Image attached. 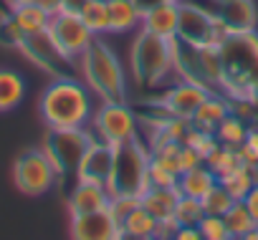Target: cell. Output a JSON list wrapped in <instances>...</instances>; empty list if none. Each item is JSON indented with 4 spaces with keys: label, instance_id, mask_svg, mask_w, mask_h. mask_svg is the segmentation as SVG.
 <instances>
[{
    "label": "cell",
    "instance_id": "cell-16",
    "mask_svg": "<svg viewBox=\"0 0 258 240\" xmlns=\"http://www.w3.org/2000/svg\"><path fill=\"white\" fill-rule=\"evenodd\" d=\"M109 205V190L104 185H94V182H79L74 185L71 195H69V212L74 215H86L94 210H101Z\"/></svg>",
    "mask_w": 258,
    "mask_h": 240
},
{
    "label": "cell",
    "instance_id": "cell-43",
    "mask_svg": "<svg viewBox=\"0 0 258 240\" xmlns=\"http://www.w3.org/2000/svg\"><path fill=\"white\" fill-rule=\"evenodd\" d=\"M33 3H38V0H8V6H11V8H21V6H33Z\"/></svg>",
    "mask_w": 258,
    "mask_h": 240
},
{
    "label": "cell",
    "instance_id": "cell-20",
    "mask_svg": "<svg viewBox=\"0 0 258 240\" xmlns=\"http://www.w3.org/2000/svg\"><path fill=\"white\" fill-rule=\"evenodd\" d=\"M157 230H160L157 217H155L150 210H145L142 202L121 220V232H124V237L147 240V237H157Z\"/></svg>",
    "mask_w": 258,
    "mask_h": 240
},
{
    "label": "cell",
    "instance_id": "cell-40",
    "mask_svg": "<svg viewBox=\"0 0 258 240\" xmlns=\"http://www.w3.org/2000/svg\"><path fill=\"white\" fill-rule=\"evenodd\" d=\"M89 3V0H61V11H69V13H81V8Z\"/></svg>",
    "mask_w": 258,
    "mask_h": 240
},
{
    "label": "cell",
    "instance_id": "cell-17",
    "mask_svg": "<svg viewBox=\"0 0 258 240\" xmlns=\"http://www.w3.org/2000/svg\"><path fill=\"white\" fill-rule=\"evenodd\" d=\"M140 28H147L157 36H165V38H175L177 36V3L175 0H167V3H160V6L145 11Z\"/></svg>",
    "mask_w": 258,
    "mask_h": 240
},
{
    "label": "cell",
    "instance_id": "cell-30",
    "mask_svg": "<svg viewBox=\"0 0 258 240\" xmlns=\"http://www.w3.org/2000/svg\"><path fill=\"white\" fill-rule=\"evenodd\" d=\"M200 202H203L205 215H225V212L233 207L235 197H233V195H230V192H228L220 182H218V185H215V187H213V190H210V192L200 200Z\"/></svg>",
    "mask_w": 258,
    "mask_h": 240
},
{
    "label": "cell",
    "instance_id": "cell-34",
    "mask_svg": "<svg viewBox=\"0 0 258 240\" xmlns=\"http://www.w3.org/2000/svg\"><path fill=\"white\" fill-rule=\"evenodd\" d=\"M238 154L245 167H258V127H248L245 139L238 147Z\"/></svg>",
    "mask_w": 258,
    "mask_h": 240
},
{
    "label": "cell",
    "instance_id": "cell-10",
    "mask_svg": "<svg viewBox=\"0 0 258 240\" xmlns=\"http://www.w3.org/2000/svg\"><path fill=\"white\" fill-rule=\"evenodd\" d=\"M48 33L53 36V41L58 43V48L69 56V58H79L89 46H91V41L96 38L89 28H86V23L81 21V16L79 13H69V11H58V13H53L51 16V21H48Z\"/></svg>",
    "mask_w": 258,
    "mask_h": 240
},
{
    "label": "cell",
    "instance_id": "cell-15",
    "mask_svg": "<svg viewBox=\"0 0 258 240\" xmlns=\"http://www.w3.org/2000/svg\"><path fill=\"white\" fill-rule=\"evenodd\" d=\"M218 16L228 33H245L258 28V8L253 0H230L218 8Z\"/></svg>",
    "mask_w": 258,
    "mask_h": 240
},
{
    "label": "cell",
    "instance_id": "cell-5",
    "mask_svg": "<svg viewBox=\"0 0 258 240\" xmlns=\"http://www.w3.org/2000/svg\"><path fill=\"white\" fill-rule=\"evenodd\" d=\"M228 36V28L223 26L220 16L190 3L180 0L177 3V41L190 46V48H203V46H220Z\"/></svg>",
    "mask_w": 258,
    "mask_h": 240
},
{
    "label": "cell",
    "instance_id": "cell-9",
    "mask_svg": "<svg viewBox=\"0 0 258 240\" xmlns=\"http://www.w3.org/2000/svg\"><path fill=\"white\" fill-rule=\"evenodd\" d=\"M18 51H23V56L28 61H33L38 68H43V71H48L53 76H69V71L74 68V58H69L58 48V43L53 41V36L48 33V28L36 31V33H28L23 38V43H21Z\"/></svg>",
    "mask_w": 258,
    "mask_h": 240
},
{
    "label": "cell",
    "instance_id": "cell-33",
    "mask_svg": "<svg viewBox=\"0 0 258 240\" xmlns=\"http://www.w3.org/2000/svg\"><path fill=\"white\" fill-rule=\"evenodd\" d=\"M26 33L21 31V26L16 23L13 16H6L0 21V46H11V48H21Z\"/></svg>",
    "mask_w": 258,
    "mask_h": 240
},
{
    "label": "cell",
    "instance_id": "cell-22",
    "mask_svg": "<svg viewBox=\"0 0 258 240\" xmlns=\"http://www.w3.org/2000/svg\"><path fill=\"white\" fill-rule=\"evenodd\" d=\"M26 96V81L13 68H0V111H13Z\"/></svg>",
    "mask_w": 258,
    "mask_h": 240
},
{
    "label": "cell",
    "instance_id": "cell-8",
    "mask_svg": "<svg viewBox=\"0 0 258 240\" xmlns=\"http://www.w3.org/2000/svg\"><path fill=\"white\" fill-rule=\"evenodd\" d=\"M94 129L99 139L116 147L129 139H137V116L126 101H104L94 114Z\"/></svg>",
    "mask_w": 258,
    "mask_h": 240
},
{
    "label": "cell",
    "instance_id": "cell-18",
    "mask_svg": "<svg viewBox=\"0 0 258 240\" xmlns=\"http://www.w3.org/2000/svg\"><path fill=\"white\" fill-rule=\"evenodd\" d=\"M109 6V33H129L142 26V13L135 0H106Z\"/></svg>",
    "mask_w": 258,
    "mask_h": 240
},
{
    "label": "cell",
    "instance_id": "cell-36",
    "mask_svg": "<svg viewBox=\"0 0 258 240\" xmlns=\"http://www.w3.org/2000/svg\"><path fill=\"white\" fill-rule=\"evenodd\" d=\"M140 205V197H132V195H109V210L114 212V217L121 222L129 212Z\"/></svg>",
    "mask_w": 258,
    "mask_h": 240
},
{
    "label": "cell",
    "instance_id": "cell-35",
    "mask_svg": "<svg viewBox=\"0 0 258 240\" xmlns=\"http://www.w3.org/2000/svg\"><path fill=\"white\" fill-rule=\"evenodd\" d=\"M180 175H175L172 170L162 167L160 162H150V187H177Z\"/></svg>",
    "mask_w": 258,
    "mask_h": 240
},
{
    "label": "cell",
    "instance_id": "cell-24",
    "mask_svg": "<svg viewBox=\"0 0 258 240\" xmlns=\"http://www.w3.org/2000/svg\"><path fill=\"white\" fill-rule=\"evenodd\" d=\"M223 220H225V227H228L230 237H245L253 227H258V222L253 220V215L243 205V200H235L233 207L223 215Z\"/></svg>",
    "mask_w": 258,
    "mask_h": 240
},
{
    "label": "cell",
    "instance_id": "cell-45",
    "mask_svg": "<svg viewBox=\"0 0 258 240\" xmlns=\"http://www.w3.org/2000/svg\"><path fill=\"white\" fill-rule=\"evenodd\" d=\"M175 3H180V0H175Z\"/></svg>",
    "mask_w": 258,
    "mask_h": 240
},
{
    "label": "cell",
    "instance_id": "cell-29",
    "mask_svg": "<svg viewBox=\"0 0 258 240\" xmlns=\"http://www.w3.org/2000/svg\"><path fill=\"white\" fill-rule=\"evenodd\" d=\"M187 147H192L203 159H208L215 149H218V137H215V132H205V129H198V127H192L190 124V129H187V134H185V139H182Z\"/></svg>",
    "mask_w": 258,
    "mask_h": 240
},
{
    "label": "cell",
    "instance_id": "cell-44",
    "mask_svg": "<svg viewBox=\"0 0 258 240\" xmlns=\"http://www.w3.org/2000/svg\"><path fill=\"white\" fill-rule=\"evenodd\" d=\"M210 3H213V6H218V8H220V6H225V3H230V0H210Z\"/></svg>",
    "mask_w": 258,
    "mask_h": 240
},
{
    "label": "cell",
    "instance_id": "cell-31",
    "mask_svg": "<svg viewBox=\"0 0 258 240\" xmlns=\"http://www.w3.org/2000/svg\"><path fill=\"white\" fill-rule=\"evenodd\" d=\"M205 210H203V202L198 197H190V195H180L177 200V210H175V220L177 225H198L203 220Z\"/></svg>",
    "mask_w": 258,
    "mask_h": 240
},
{
    "label": "cell",
    "instance_id": "cell-12",
    "mask_svg": "<svg viewBox=\"0 0 258 240\" xmlns=\"http://www.w3.org/2000/svg\"><path fill=\"white\" fill-rule=\"evenodd\" d=\"M213 94L210 86L200 84V81H190V78H182L180 84H175L165 99H162V109L167 111V116H177V119H192V114L200 109V104Z\"/></svg>",
    "mask_w": 258,
    "mask_h": 240
},
{
    "label": "cell",
    "instance_id": "cell-1",
    "mask_svg": "<svg viewBox=\"0 0 258 240\" xmlns=\"http://www.w3.org/2000/svg\"><path fill=\"white\" fill-rule=\"evenodd\" d=\"M41 119L48 129H76L86 127L91 119V94L89 86L71 78L56 76L38 101Z\"/></svg>",
    "mask_w": 258,
    "mask_h": 240
},
{
    "label": "cell",
    "instance_id": "cell-11",
    "mask_svg": "<svg viewBox=\"0 0 258 240\" xmlns=\"http://www.w3.org/2000/svg\"><path fill=\"white\" fill-rule=\"evenodd\" d=\"M71 237L76 240H119L124 237L121 222L114 217V212L106 207L86 212V215H74L71 217Z\"/></svg>",
    "mask_w": 258,
    "mask_h": 240
},
{
    "label": "cell",
    "instance_id": "cell-27",
    "mask_svg": "<svg viewBox=\"0 0 258 240\" xmlns=\"http://www.w3.org/2000/svg\"><path fill=\"white\" fill-rule=\"evenodd\" d=\"M205 165L213 170V175L220 180V177H225V175H230L233 170H238L243 162H240V154H238V149L235 147H228V144H218V149L205 159Z\"/></svg>",
    "mask_w": 258,
    "mask_h": 240
},
{
    "label": "cell",
    "instance_id": "cell-14",
    "mask_svg": "<svg viewBox=\"0 0 258 240\" xmlns=\"http://www.w3.org/2000/svg\"><path fill=\"white\" fill-rule=\"evenodd\" d=\"M180 185L177 187H150L140 202L145 210H150L160 225H177L175 220V210H177V200H180ZM180 227V225H177Z\"/></svg>",
    "mask_w": 258,
    "mask_h": 240
},
{
    "label": "cell",
    "instance_id": "cell-26",
    "mask_svg": "<svg viewBox=\"0 0 258 240\" xmlns=\"http://www.w3.org/2000/svg\"><path fill=\"white\" fill-rule=\"evenodd\" d=\"M79 16L94 36L109 33V6H106V0H89Z\"/></svg>",
    "mask_w": 258,
    "mask_h": 240
},
{
    "label": "cell",
    "instance_id": "cell-13",
    "mask_svg": "<svg viewBox=\"0 0 258 240\" xmlns=\"http://www.w3.org/2000/svg\"><path fill=\"white\" fill-rule=\"evenodd\" d=\"M111 165H114V147L106 144L104 139H94L86 149V154L81 157L79 167H76V180L79 182H94V185H104L109 182L111 175Z\"/></svg>",
    "mask_w": 258,
    "mask_h": 240
},
{
    "label": "cell",
    "instance_id": "cell-37",
    "mask_svg": "<svg viewBox=\"0 0 258 240\" xmlns=\"http://www.w3.org/2000/svg\"><path fill=\"white\" fill-rule=\"evenodd\" d=\"M205 159L192 149V147H187L185 142L180 144V152H177V172L182 175V172H187V170H195V167H200Z\"/></svg>",
    "mask_w": 258,
    "mask_h": 240
},
{
    "label": "cell",
    "instance_id": "cell-21",
    "mask_svg": "<svg viewBox=\"0 0 258 240\" xmlns=\"http://www.w3.org/2000/svg\"><path fill=\"white\" fill-rule=\"evenodd\" d=\"M177 185H180V192H182V195H190V197L203 200V197H205L215 185H218V177H215V175H213V170L203 162L200 167L182 172V175H180V180H177Z\"/></svg>",
    "mask_w": 258,
    "mask_h": 240
},
{
    "label": "cell",
    "instance_id": "cell-23",
    "mask_svg": "<svg viewBox=\"0 0 258 240\" xmlns=\"http://www.w3.org/2000/svg\"><path fill=\"white\" fill-rule=\"evenodd\" d=\"M11 16L16 18V23L21 26V31H23L26 36L48 28V21H51V13L43 11L38 3H33V6H21V8H11Z\"/></svg>",
    "mask_w": 258,
    "mask_h": 240
},
{
    "label": "cell",
    "instance_id": "cell-25",
    "mask_svg": "<svg viewBox=\"0 0 258 240\" xmlns=\"http://www.w3.org/2000/svg\"><path fill=\"white\" fill-rule=\"evenodd\" d=\"M245 132H248V122H245V119H240L238 114H233V111L215 127L218 142H220V144H228V147H235V149L243 144Z\"/></svg>",
    "mask_w": 258,
    "mask_h": 240
},
{
    "label": "cell",
    "instance_id": "cell-19",
    "mask_svg": "<svg viewBox=\"0 0 258 240\" xmlns=\"http://www.w3.org/2000/svg\"><path fill=\"white\" fill-rule=\"evenodd\" d=\"M228 114H230V101H225L223 96L210 94V96L200 104V109L192 114L190 124L198 127V129H205V132H215V127L223 122Z\"/></svg>",
    "mask_w": 258,
    "mask_h": 240
},
{
    "label": "cell",
    "instance_id": "cell-2",
    "mask_svg": "<svg viewBox=\"0 0 258 240\" xmlns=\"http://www.w3.org/2000/svg\"><path fill=\"white\" fill-rule=\"evenodd\" d=\"M76 61L89 91H94L101 101H126L124 66L114 53V48L101 36H96Z\"/></svg>",
    "mask_w": 258,
    "mask_h": 240
},
{
    "label": "cell",
    "instance_id": "cell-41",
    "mask_svg": "<svg viewBox=\"0 0 258 240\" xmlns=\"http://www.w3.org/2000/svg\"><path fill=\"white\" fill-rule=\"evenodd\" d=\"M38 6L53 16V13H58V11H61V0H38Z\"/></svg>",
    "mask_w": 258,
    "mask_h": 240
},
{
    "label": "cell",
    "instance_id": "cell-7",
    "mask_svg": "<svg viewBox=\"0 0 258 240\" xmlns=\"http://www.w3.org/2000/svg\"><path fill=\"white\" fill-rule=\"evenodd\" d=\"M13 182L23 195L38 197V195H46L58 182V172L43 147L26 149L13 165Z\"/></svg>",
    "mask_w": 258,
    "mask_h": 240
},
{
    "label": "cell",
    "instance_id": "cell-32",
    "mask_svg": "<svg viewBox=\"0 0 258 240\" xmlns=\"http://www.w3.org/2000/svg\"><path fill=\"white\" fill-rule=\"evenodd\" d=\"M198 227H200L203 240H228L230 237L223 215H203V220L198 222Z\"/></svg>",
    "mask_w": 258,
    "mask_h": 240
},
{
    "label": "cell",
    "instance_id": "cell-28",
    "mask_svg": "<svg viewBox=\"0 0 258 240\" xmlns=\"http://www.w3.org/2000/svg\"><path fill=\"white\" fill-rule=\"evenodd\" d=\"M235 200H243L248 192H250V187L255 185V180H253V170L250 167H245V165H240L238 170H233L230 175H225V177H220L218 180Z\"/></svg>",
    "mask_w": 258,
    "mask_h": 240
},
{
    "label": "cell",
    "instance_id": "cell-6",
    "mask_svg": "<svg viewBox=\"0 0 258 240\" xmlns=\"http://www.w3.org/2000/svg\"><path fill=\"white\" fill-rule=\"evenodd\" d=\"M96 137L91 132H86V127H76V129H48L46 139H43V149L51 157L58 177L66 175H76V167L81 162V157L86 154L89 144Z\"/></svg>",
    "mask_w": 258,
    "mask_h": 240
},
{
    "label": "cell",
    "instance_id": "cell-42",
    "mask_svg": "<svg viewBox=\"0 0 258 240\" xmlns=\"http://www.w3.org/2000/svg\"><path fill=\"white\" fill-rule=\"evenodd\" d=\"M135 3H137L140 13H145V11H150V8L160 6V3H167V0H135Z\"/></svg>",
    "mask_w": 258,
    "mask_h": 240
},
{
    "label": "cell",
    "instance_id": "cell-3",
    "mask_svg": "<svg viewBox=\"0 0 258 240\" xmlns=\"http://www.w3.org/2000/svg\"><path fill=\"white\" fill-rule=\"evenodd\" d=\"M175 46L177 38H165L147 28L137 33V38L132 41L129 66H132L135 81L142 89H155L175 71Z\"/></svg>",
    "mask_w": 258,
    "mask_h": 240
},
{
    "label": "cell",
    "instance_id": "cell-39",
    "mask_svg": "<svg viewBox=\"0 0 258 240\" xmlns=\"http://www.w3.org/2000/svg\"><path fill=\"white\" fill-rule=\"evenodd\" d=\"M175 237H177V240H203L198 225H180L177 232H175Z\"/></svg>",
    "mask_w": 258,
    "mask_h": 240
},
{
    "label": "cell",
    "instance_id": "cell-38",
    "mask_svg": "<svg viewBox=\"0 0 258 240\" xmlns=\"http://www.w3.org/2000/svg\"><path fill=\"white\" fill-rule=\"evenodd\" d=\"M243 205L248 207V212H250V215H253V220L258 222V182H255V185L250 187V192L243 197Z\"/></svg>",
    "mask_w": 258,
    "mask_h": 240
},
{
    "label": "cell",
    "instance_id": "cell-4",
    "mask_svg": "<svg viewBox=\"0 0 258 240\" xmlns=\"http://www.w3.org/2000/svg\"><path fill=\"white\" fill-rule=\"evenodd\" d=\"M150 162L152 152L137 139H129L114 147V165L106 182L109 195H132L142 197L150 190Z\"/></svg>",
    "mask_w": 258,
    "mask_h": 240
}]
</instances>
